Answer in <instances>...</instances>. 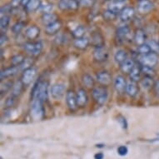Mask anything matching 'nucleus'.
I'll use <instances>...</instances> for the list:
<instances>
[{
    "instance_id": "obj_1",
    "label": "nucleus",
    "mask_w": 159,
    "mask_h": 159,
    "mask_svg": "<svg viewBox=\"0 0 159 159\" xmlns=\"http://www.w3.org/2000/svg\"><path fill=\"white\" fill-rule=\"evenodd\" d=\"M48 82L40 80L34 85L32 90V97L34 99H39L44 102L48 99Z\"/></svg>"
},
{
    "instance_id": "obj_2",
    "label": "nucleus",
    "mask_w": 159,
    "mask_h": 159,
    "mask_svg": "<svg viewBox=\"0 0 159 159\" xmlns=\"http://www.w3.org/2000/svg\"><path fill=\"white\" fill-rule=\"evenodd\" d=\"M43 102L39 99H34L31 106V116L34 120H40L44 116V107Z\"/></svg>"
},
{
    "instance_id": "obj_3",
    "label": "nucleus",
    "mask_w": 159,
    "mask_h": 159,
    "mask_svg": "<svg viewBox=\"0 0 159 159\" xmlns=\"http://www.w3.org/2000/svg\"><path fill=\"white\" fill-rule=\"evenodd\" d=\"M92 95L93 98L98 104H104L105 102L107 101V97H108V93L107 90L103 87H97L94 88L92 91Z\"/></svg>"
},
{
    "instance_id": "obj_4",
    "label": "nucleus",
    "mask_w": 159,
    "mask_h": 159,
    "mask_svg": "<svg viewBox=\"0 0 159 159\" xmlns=\"http://www.w3.org/2000/svg\"><path fill=\"white\" fill-rule=\"evenodd\" d=\"M142 65L148 68H153V67L157 65V63L158 62V57L157 56L156 53L154 52H150L148 54L143 55L142 56L140 59Z\"/></svg>"
},
{
    "instance_id": "obj_5",
    "label": "nucleus",
    "mask_w": 159,
    "mask_h": 159,
    "mask_svg": "<svg viewBox=\"0 0 159 159\" xmlns=\"http://www.w3.org/2000/svg\"><path fill=\"white\" fill-rule=\"evenodd\" d=\"M24 50L32 55H39L43 49V43L41 41L36 43L28 42L24 45Z\"/></svg>"
},
{
    "instance_id": "obj_6",
    "label": "nucleus",
    "mask_w": 159,
    "mask_h": 159,
    "mask_svg": "<svg viewBox=\"0 0 159 159\" xmlns=\"http://www.w3.org/2000/svg\"><path fill=\"white\" fill-rule=\"evenodd\" d=\"M37 74L36 68L34 67L27 68L24 71V73L22 74L21 81L23 82V84H24V86H28L31 84L32 82L34 81V79L35 78V76Z\"/></svg>"
},
{
    "instance_id": "obj_7",
    "label": "nucleus",
    "mask_w": 159,
    "mask_h": 159,
    "mask_svg": "<svg viewBox=\"0 0 159 159\" xmlns=\"http://www.w3.org/2000/svg\"><path fill=\"white\" fill-rule=\"evenodd\" d=\"M66 91V87L63 84H56L52 85L50 89L51 96L54 99H61L64 96Z\"/></svg>"
},
{
    "instance_id": "obj_8",
    "label": "nucleus",
    "mask_w": 159,
    "mask_h": 159,
    "mask_svg": "<svg viewBox=\"0 0 159 159\" xmlns=\"http://www.w3.org/2000/svg\"><path fill=\"white\" fill-rule=\"evenodd\" d=\"M93 56L94 60L99 63H102V62L107 61L108 57V52L104 47L95 48L93 52Z\"/></svg>"
},
{
    "instance_id": "obj_9",
    "label": "nucleus",
    "mask_w": 159,
    "mask_h": 159,
    "mask_svg": "<svg viewBox=\"0 0 159 159\" xmlns=\"http://www.w3.org/2000/svg\"><path fill=\"white\" fill-rule=\"evenodd\" d=\"M78 0H60L58 3V8L61 10H76L79 7Z\"/></svg>"
},
{
    "instance_id": "obj_10",
    "label": "nucleus",
    "mask_w": 159,
    "mask_h": 159,
    "mask_svg": "<svg viewBox=\"0 0 159 159\" xmlns=\"http://www.w3.org/2000/svg\"><path fill=\"white\" fill-rule=\"evenodd\" d=\"M66 103L68 108L72 111L77 109L78 103H77V98H76L75 93L73 90H68L66 93Z\"/></svg>"
},
{
    "instance_id": "obj_11",
    "label": "nucleus",
    "mask_w": 159,
    "mask_h": 159,
    "mask_svg": "<svg viewBox=\"0 0 159 159\" xmlns=\"http://www.w3.org/2000/svg\"><path fill=\"white\" fill-rule=\"evenodd\" d=\"M97 81L103 86H107L112 83V76L107 71H101L97 73Z\"/></svg>"
},
{
    "instance_id": "obj_12",
    "label": "nucleus",
    "mask_w": 159,
    "mask_h": 159,
    "mask_svg": "<svg viewBox=\"0 0 159 159\" xmlns=\"http://www.w3.org/2000/svg\"><path fill=\"white\" fill-rule=\"evenodd\" d=\"M154 8L150 0H139L138 2V10L141 13H148Z\"/></svg>"
},
{
    "instance_id": "obj_13",
    "label": "nucleus",
    "mask_w": 159,
    "mask_h": 159,
    "mask_svg": "<svg viewBox=\"0 0 159 159\" xmlns=\"http://www.w3.org/2000/svg\"><path fill=\"white\" fill-rule=\"evenodd\" d=\"M113 85L116 89V91L119 93H123V92L126 91V87H127V82L125 78L123 76L118 75L117 76L113 82Z\"/></svg>"
},
{
    "instance_id": "obj_14",
    "label": "nucleus",
    "mask_w": 159,
    "mask_h": 159,
    "mask_svg": "<svg viewBox=\"0 0 159 159\" xmlns=\"http://www.w3.org/2000/svg\"><path fill=\"white\" fill-rule=\"evenodd\" d=\"M135 15V10L132 7H125L119 13V18L122 21L127 22L131 20Z\"/></svg>"
},
{
    "instance_id": "obj_15",
    "label": "nucleus",
    "mask_w": 159,
    "mask_h": 159,
    "mask_svg": "<svg viewBox=\"0 0 159 159\" xmlns=\"http://www.w3.org/2000/svg\"><path fill=\"white\" fill-rule=\"evenodd\" d=\"M76 98H77V103L78 107H84L88 102L89 98L86 91L83 89H79L76 93Z\"/></svg>"
},
{
    "instance_id": "obj_16",
    "label": "nucleus",
    "mask_w": 159,
    "mask_h": 159,
    "mask_svg": "<svg viewBox=\"0 0 159 159\" xmlns=\"http://www.w3.org/2000/svg\"><path fill=\"white\" fill-rule=\"evenodd\" d=\"M20 68L18 66H11L9 68H4L3 70L1 71V73H0V78H1V80H3L4 78H9L11 76L15 75L16 73H18V71L19 70Z\"/></svg>"
},
{
    "instance_id": "obj_17",
    "label": "nucleus",
    "mask_w": 159,
    "mask_h": 159,
    "mask_svg": "<svg viewBox=\"0 0 159 159\" xmlns=\"http://www.w3.org/2000/svg\"><path fill=\"white\" fill-rule=\"evenodd\" d=\"M126 93L128 95L133 98L138 93V86L137 82L130 80L127 83V87H126Z\"/></svg>"
},
{
    "instance_id": "obj_18",
    "label": "nucleus",
    "mask_w": 159,
    "mask_h": 159,
    "mask_svg": "<svg viewBox=\"0 0 159 159\" xmlns=\"http://www.w3.org/2000/svg\"><path fill=\"white\" fill-rule=\"evenodd\" d=\"M42 23L43 25L47 27L50 24H53L55 22L58 21L57 20V16L55 14V13H45L42 16Z\"/></svg>"
},
{
    "instance_id": "obj_19",
    "label": "nucleus",
    "mask_w": 159,
    "mask_h": 159,
    "mask_svg": "<svg viewBox=\"0 0 159 159\" xmlns=\"http://www.w3.org/2000/svg\"><path fill=\"white\" fill-rule=\"evenodd\" d=\"M40 34V29L39 27L33 25L28 28L25 32V35L29 39H36Z\"/></svg>"
},
{
    "instance_id": "obj_20",
    "label": "nucleus",
    "mask_w": 159,
    "mask_h": 159,
    "mask_svg": "<svg viewBox=\"0 0 159 159\" xmlns=\"http://www.w3.org/2000/svg\"><path fill=\"white\" fill-rule=\"evenodd\" d=\"M134 41L138 46H141V45L145 43L146 35H145V33L143 29H138L136 31L135 35H134Z\"/></svg>"
},
{
    "instance_id": "obj_21",
    "label": "nucleus",
    "mask_w": 159,
    "mask_h": 159,
    "mask_svg": "<svg viewBox=\"0 0 159 159\" xmlns=\"http://www.w3.org/2000/svg\"><path fill=\"white\" fill-rule=\"evenodd\" d=\"M89 39H87V38H80V39H76L73 44L75 46V48H77L78 49L80 50H84L86 49L87 48L89 47Z\"/></svg>"
},
{
    "instance_id": "obj_22",
    "label": "nucleus",
    "mask_w": 159,
    "mask_h": 159,
    "mask_svg": "<svg viewBox=\"0 0 159 159\" xmlns=\"http://www.w3.org/2000/svg\"><path fill=\"white\" fill-rule=\"evenodd\" d=\"M61 27H62L61 22L57 21L46 27L45 28V31H46V33L48 34H49V35H53V34H56L57 32L60 30Z\"/></svg>"
},
{
    "instance_id": "obj_23",
    "label": "nucleus",
    "mask_w": 159,
    "mask_h": 159,
    "mask_svg": "<svg viewBox=\"0 0 159 159\" xmlns=\"http://www.w3.org/2000/svg\"><path fill=\"white\" fill-rule=\"evenodd\" d=\"M92 42L95 48L104 47V40L99 33H94L92 36Z\"/></svg>"
},
{
    "instance_id": "obj_24",
    "label": "nucleus",
    "mask_w": 159,
    "mask_h": 159,
    "mask_svg": "<svg viewBox=\"0 0 159 159\" xmlns=\"http://www.w3.org/2000/svg\"><path fill=\"white\" fill-rule=\"evenodd\" d=\"M134 66H135L134 61L133 59H131V58H128L125 62H123L121 64V69H122L123 73H130L131 71L133 70V68H134Z\"/></svg>"
},
{
    "instance_id": "obj_25",
    "label": "nucleus",
    "mask_w": 159,
    "mask_h": 159,
    "mask_svg": "<svg viewBox=\"0 0 159 159\" xmlns=\"http://www.w3.org/2000/svg\"><path fill=\"white\" fill-rule=\"evenodd\" d=\"M114 59L116 61V63H117L118 64L121 65L123 62H125L128 59V54H127V52L124 50H117V52H115Z\"/></svg>"
},
{
    "instance_id": "obj_26",
    "label": "nucleus",
    "mask_w": 159,
    "mask_h": 159,
    "mask_svg": "<svg viewBox=\"0 0 159 159\" xmlns=\"http://www.w3.org/2000/svg\"><path fill=\"white\" fill-rule=\"evenodd\" d=\"M130 33V29L128 26H121L117 29L116 31V35H117V39H119L120 40L123 39H126L128 36V34Z\"/></svg>"
},
{
    "instance_id": "obj_27",
    "label": "nucleus",
    "mask_w": 159,
    "mask_h": 159,
    "mask_svg": "<svg viewBox=\"0 0 159 159\" xmlns=\"http://www.w3.org/2000/svg\"><path fill=\"white\" fill-rule=\"evenodd\" d=\"M142 73V67H140L139 65H137L135 64L134 68H133V70L131 71V73H129V76H130L131 80L133 81L138 82L140 78V76H141Z\"/></svg>"
},
{
    "instance_id": "obj_28",
    "label": "nucleus",
    "mask_w": 159,
    "mask_h": 159,
    "mask_svg": "<svg viewBox=\"0 0 159 159\" xmlns=\"http://www.w3.org/2000/svg\"><path fill=\"white\" fill-rule=\"evenodd\" d=\"M24 84H23V82H22L21 80L16 82L13 87V90H12V96L15 97V98L19 96V95L21 94L23 89H24Z\"/></svg>"
},
{
    "instance_id": "obj_29",
    "label": "nucleus",
    "mask_w": 159,
    "mask_h": 159,
    "mask_svg": "<svg viewBox=\"0 0 159 159\" xmlns=\"http://www.w3.org/2000/svg\"><path fill=\"white\" fill-rule=\"evenodd\" d=\"M41 5H42V3L40 0H31L30 3L26 7V9L29 12H34L38 9H40Z\"/></svg>"
},
{
    "instance_id": "obj_30",
    "label": "nucleus",
    "mask_w": 159,
    "mask_h": 159,
    "mask_svg": "<svg viewBox=\"0 0 159 159\" xmlns=\"http://www.w3.org/2000/svg\"><path fill=\"white\" fill-rule=\"evenodd\" d=\"M140 84H141L142 88L145 89V90H149L152 87L154 86L152 78H151V77H147V76H145V78L142 80Z\"/></svg>"
},
{
    "instance_id": "obj_31",
    "label": "nucleus",
    "mask_w": 159,
    "mask_h": 159,
    "mask_svg": "<svg viewBox=\"0 0 159 159\" xmlns=\"http://www.w3.org/2000/svg\"><path fill=\"white\" fill-rule=\"evenodd\" d=\"M124 7V3H116V2H112L108 6V9L116 13H120L121 11L123 10Z\"/></svg>"
},
{
    "instance_id": "obj_32",
    "label": "nucleus",
    "mask_w": 159,
    "mask_h": 159,
    "mask_svg": "<svg viewBox=\"0 0 159 159\" xmlns=\"http://www.w3.org/2000/svg\"><path fill=\"white\" fill-rule=\"evenodd\" d=\"M82 81H83V84L88 88H93L94 86V79L91 75H89L88 73L83 75Z\"/></svg>"
},
{
    "instance_id": "obj_33",
    "label": "nucleus",
    "mask_w": 159,
    "mask_h": 159,
    "mask_svg": "<svg viewBox=\"0 0 159 159\" xmlns=\"http://www.w3.org/2000/svg\"><path fill=\"white\" fill-rule=\"evenodd\" d=\"M117 13L112 12V11L107 9V10H105L103 13H102V17L104 18L105 20L107 21H112V20H115L116 18H117Z\"/></svg>"
},
{
    "instance_id": "obj_34",
    "label": "nucleus",
    "mask_w": 159,
    "mask_h": 159,
    "mask_svg": "<svg viewBox=\"0 0 159 159\" xmlns=\"http://www.w3.org/2000/svg\"><path fill=\"white\" fill-rule=\"evenodd\" d=\"M24 60H25V58L22 55L17 54L14 55L11 58V63H12V66H20L24 63Z\"/></svg>"
},
{
    "instance_id": "obj_35",
    "label": "nucleus",
    "mask_w": 159,
    "mask_h": 159,
    "mask_svg": "<svg viewBox=\"0 0 159 159\" xmlns=\"http://www.w3.org/2000/svg\"><path fill=\"white\" fill-rule=\"evenodd\" d=\"M73 35L74 38L76 39H80V38H84V35L85 34V29H84V27L83 26H78L73 31Z\"/></svg>"
},
{
    "instance_id": "obj_36",
    "label": "nucleus",
    "mask_w": 159,
    "mask_h": 159,
    "mask_svg": "<svg viewBox=\"0 0 159 159\" xmlns=\"http://www.w3.org/2000/svg\"><path fill=\"white\" fill-rule=\"evenodd\" d=\"M147 44L148 45L152 52L154 53H159V43H157L155 40H149L148 42L147 43Z\"/></svg>"
},
{
    "instance_id": "obj_37",
    "label": "nucleus",
    "mask_w": 159,
    "mask_h": 159,
    "mask_svg": "<svg viewBox=\"0 0 159 159\" xmlns=\"http://www.w3.org/2000/svg\"><path fill=\"white\" fill-rule=\"evenodd\" d=\"M138 52L142 55V56H143V55L148 54L150 52H152L151 49H150V48L147 43H144V44L141 45V46H138Z\"/></svg>"
},
{
    "instance_id": "obj_38",
    "label": "nucleus",
    "mask_w": 159,
    "mask_h": 159,
    "mask_svg": "<svg viewBox=\"0 0 159 159\" xmlns=\"http://www.w3.org/2000/svg\"><path fill=\"white\" fill-rule=\"evenodd\" d=\"M10 22V18L8 15L2 16V18L0 19V28L2 29H6L8 28V24Z\"/></svg>"
},
{
    "instance_id": "obj_39",
    "label": "nucleus",
    "mask_w": 159,
    "mask_h": 159,
    "mask_svg": "<svg viewBox=\"0 0 159 159\" xmlns=\"http://www.w3.org/2000/svg\"><path fill=\"white\" fill-rule=\"evenodd\" d=\"M24 27V23H23V22H18V23H16V24L12 27V31H13L15 34H18L23 30Z\"/></svg>"
},
{
    "instance_id": "obj_40",
    "label": "nucleus",
    "mask_w": 159,
    "mask_h": 159,
    "mask_svg": "<svg viewBox=\"0 0 159 159\" xmlns=\"http://www.w3.org/2000/svg\"><path fill=\"white\" fill-rule=\"evenodd\" d=\"M52 8H53V7H52V4L46 3H44V4H42V5H41V7H40V10L42 11L43 13V14H45V13H50L52 12Z\"/></svg>"
},
{
    "instance_id": "obj_41",
    "label": "nucleus",
    "mask_w": 159,
    "mask_h": 159,
    "mask_svg": "<svg viewBox=\"0 0 159 159\" xmlns=\"http://www.w3.org/2000/svg\"><path fill=\"white\" fill-rule=\"evenodd\" d=\"M12 85L13 84L11 82H5L4 84H1V94L3 95V93H6L9 89H12V87H13Z\"/></svg>"
},
{
    "instance_id": "obj_42",
    "label": "nucleus",
    "mask_w": 159,
    "mask_h": 159,
    "mask_svg": "<svg viewBox=\"0 0 159 159\" xmlns=\"http://www.w3.org/2000/svg\"><path fill=\"white\" fill-rule=\"evenodd\" d=\"M142 73H143L147 77H151V78H152V76L155 74L152 68H148V67H145V66L142 67Z\"/></svg>"
},
{
    "instance_id": "obj_43",
    "label": "nucleus",
    "mask_w": 159,
    "mask_h": 159,
    "mask_svg": "<svg viewBox=\"0 0 159 159\" xmlns=\"http://www.w3.org/2000/svg\"><path fill=\"white\" fill-rule=\"evenodd\" d=\"M117 122L119 123V125L123 128V129H126L128 128V122H127V119H126L125 117H123L122 115L118 116L117 117Z\"/></svg>"
},
{
    "instance_id": "obj_44",
    "label": "nucleus",
    "mask_w": 159,
    "mask_h": 159,
    "mask_svg": "<svg viewBox=\"0 0 159 159\" xmlns=\"http://www.w3.org/2000/svg\"><path fill=\"white\" fill-rule=\"evenodd\" d=\"M78 3L84 7H91L94 4L96 0H78Z\"/></svg>"
},
{
    "instance_id": "obj_45",
    "label": "nucleus",
    "mask_w": 159,
    "mask_h": 159,
    "mask_svg": "<svg viewBox=\"0 0 159 159\" xmlns=\"http://www.w3.org/2000/svg\"><path fill=\"white\" fill-rule=\"evenodd\" d=\"M128 152V148L126 146H120L117 148V153L120 156H126Z\"/></svg>"
},
{
    "instance_id": "obj_46",
    "label": "nucleus",
    "mask_w": 159,
    "mask_h": 159,
    "mask_svg": "<svg viewBox=\"0 0 159 159\" xmlns=\"http://www.w3.org/2000/svg\"><path fill=\"white\" fill-rule=\"evenodd\" d=\"M13 8L11 5L2 6V8H1V13H2V14H5V15H7V13L12 12Z\"/></svg>"
},
{
    "instance_id": "obj_47",
    "label": "nucleus",
    "mask_w": 159,
    "mask_h": 159,
    "mask_svg": "<svg viewBox=\"0 0 159 159\" xmlns=\"http://www.w3.org/2000/svg\"><path fill=\"white\" fill-rule=\"evenodd\" d=\"M15 98H16L15 97H13V96H11L10 98H8L5 102L6 106H7L8 107H13V105H14V102H15Z\"/></svg>"
},
{
    "instance_id": "obj_48",
    "label": "nucleus",
    "mask_w": 159,
    "mask_h": 159,
    "mask_svg": "<svg viewBox=\"0 0 159 159\" xmlns=\"http://www.w3.org/2000/svg\"><path fill=\"white\" fill-rule=\"evenodd\" d=\"M22 1H23V0H12L10 5L12 6L13 8H18V6L22 3Z\"/></svg>"
},
{
    "instance_id": "obj_49",
    "label": "nucleus",
    "mask_w": 159,
    "mask_h": 159,
    "mask_svg": "<svg viewBox=\"0 0 159 159\" xmlns=\"http://www.w3.org/2000/svg\"><path fill=\"white\" fill-rule=\"evenodd\" d=\"M7 39H8V37L6 36L4 34H1V38H0V43L1 45H3L5 42H7Z\"/></svg>"
},
{
    "instance_id": "obj_50",
    "label": "nucleus",
    "mask_w": 159,
    "mask_h": 159,
    "mask_svg": "<svg viewBox=\"0 0 159 159\" xmlns=\"http://www.w3.org/2000/svg\"><path fill=\"white\" fill-rule=\"evenodd\" d=\"M104 155L102 152H98L94 155V159H103Z\"/></svg>"
},
{
    "instance_id": "obj_51",
    "label": "nucleus",
    "mask_w": 159,
    "mask_h": 159,
    "mask_svg": "<svg viewBox=\"0 0 159 159\" xmlns=\"http://www.w3.org/2000/svg\"><path fill=\"white\" fill-rule=\"evenodd\" d=\"M154 89H155V91L157 94H159V80L158 81H157L156 83H154Z\"/></svg>"
},
{
    "instance_id": "obj_52",
    "label": "nucleus",
    "mask_w": 159,
    "mask_h": 159,
    "mask_svg": "<svg viewBox=\"0 0 159 159\" xmlns=\"http://www.w3.org/2000/svg\"><path fill=\"white\" fill-rule=\"evenodd\" d=\"M30 1H31V0H23V1H22L21 5L23 6L24 8H26L27 6H28V4L30 3Z\"/></svg>"
},
{
    "instance_id": "obj_53",
    "label": "nucleus",
    "mask_w": 159,
    "mask_h": 159,
    "mask_svg": "<svg viewBox=\"0 0 159 159\" xmlns=\"http://www.w3.org/2000/svg\"><path fill=\"white\" fill-rule=\"evenodd\" d=\"M125 1H127V0H112V2H116V3H124Z\"/></svg>"
},
{
    "instance_id": "obj_54",
    "label": "nucleus",
    "mask_w": 159,
    "mask_h": 159,
    "mask_svg": "<svg viewBox=\"0 0 159 159\" xmlns=\"http://www.w3.org/2000/svg\"><path fill=\"white\" fill-rule=\"evenodd\" d=\"M1 159H2V158H1Z\"/></svg>"
}]
</instances>
